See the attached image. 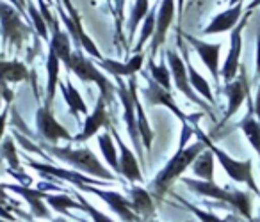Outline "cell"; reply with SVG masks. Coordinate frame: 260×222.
<instances>
[{
	"mask_svg": "<svg viewBox=\"0 0 260 222\" xmlns=\"http://www.w3.org/2000/svg\"><path fill=\"white\" fill-rule=\"evenodd\" d=\"M150 222H159V220H153V218H152V220H150Z\"/></svg>",
	"mask_w": 260,
	"mask_h": 222,
	"instance_id": "53",
	"label": "cell"
},
{
	"mask_svg": "<svg viewBox=\"0 0 260 222\" xmlns=\"http://www.w3.org/2000/svg\"><path fill=\"white\" fill-rule=\"evenodd\" d=\"M175 16H177V0H162L155 20V34H153L152 43H150V54L152 55H155L164 45Z\"/></svg>",
	"mask_w": 260,
	"mask_h": 222,
	"instance_id": "11",
	"label": "cell"
},
{
	"mask_svg": "<svg viewBox=\"0 0 260 222\" xmlns=\"http://www.w3.org/2000/svg\"><path fill=\"white\" fill-rule=\"evenodd\" d=\"M62 6H64L66 13H68V16L73 20V23H75V30H77V40H79V47L84 48V52H87V54L91 55V57L98 59V61H102V52L96 48V45H94V41L91 40L89 36L86 34V30H84L82 27V22H80V15L79 11H77L75 8H73V4L70 2V0H61Z\"/></svg>",
	"mask_w": 260,
	"mask_h": 222,
	"instance_id": "22",
	"label": "cell"
},
{
	"mask_svg": "<svg viewBox=\"0 0 260 222\" xmlns=\"http://www.w3.org/2000/svg\"><path fill=\"white\" fill-rule=\"evenodd\" d=\"M47 2H48V4H52V0H47Z\"/></svg>",
	"mask_w": 260,
	"mask_h": 222,
	"instance_id": "52",
	"label": "cell"
},
{
	"mask_svg": "<svg viewBox=\"0 0 260 222\" xmlns=\"http://www.w3.org/2000/svg\"><path fill=\"white\" fill-rule=\"evenodd\" d=\"M52 222H70V220H66V218H55V220H52Z\"/></svg>",
	"mask_w": 260,
	"mask_h": 222,
	"instance_id": "49",
	"label": "cell"
},
{
	"mask_svg": "<svg viewBox=\"0 0 260 222\" xmlns=\"http://www.w3.org/2000/svg\"><path fill=\"white\" fill-rule=\"evenodd\" d=\"M109 6L112 9V15H114L116 22V36L121 38L123 32V20H125V4L126 0H107Z\"/></svg>",
	"mask_w": 260,
	"mask_h": 222,
	"instance_id": "38",
	"label": "cell"
},
{
	"mask_svg": "<svg viewBox=\"0 0 260 222\" xmlns=\"http://www.w3.org/2000/svg\"><path fill=\"white\" fill-rule=\"evenodd\" d=\"M182 181L192 190L203 197H212L221 203H228L234 206L244 218L251 220V196L242 190H228L219 187L214 181H203V179H192V178H182Z\"/></svg>",
	"mask_w": 260,
	"mask_h": 222,
	"instance_id": "3",
	"label": "cell"
},
{
	"mask_svg": "<svg viewBox=\"0 0 260 222\" xmlns=\"http://www.w3.org/2000/svg\"><path fill=\"white\" fill-rule=\"evenodd\" d=\"M2 98H4V94H2V86H0V105H2Z\"/></svg>",
	"mask_w": 260,
	"mask_h": 222,
	"instance_id": "50",
	"label": "cell"
},
{
	"mask_svg": "<svg viewBox=\"0 0 260 222\" xmlns=\"http://www.w3.org/2000/svg\"><path fill=\"white\" fill-rule=\"evenodd\" d=\"M177 197H178V201H180V203L184 204V206L187 208L189 211H192V213H194L196 217L200 218V222H232V218H219L217 215L210 213V211H203V210H200V208H196L194 204H191V203H187V201H184L180 196H177Z\"/></svg>",
	"mask_w": 260,
	"mask_h": 222,
	"instance_id": "39",
	"label": "cell"
},
{
	"mask_svg": "<svg viewBox=\"0 0 260 222\" xmlns=\"http://www.w3.org/2000/svg\"><path fill=\"white\" fill-rule=\"evenodd\" d=\"M98 147H100L102 155H104L109 167L119 174V153H118V150H116V144H114V140H112L111 133L105 132L98 135Z\"/></svg>",
	"mask_w": 260,
	"mask_h": 222,
	"instance_id": "31",
	"label": "cell"
},
{
	"mask_svg": "<svg viewBox=\"0 0 260 222\" xmlns=\"http://www.w3.org/2000/svg\"><path fill=\"white\" fill-rule=\"evenodd\" d=\"M256 79L260 80V36H256Z\"/></svg>",
	"mask_w": 260,
	"mask_h": 222,
	"instance_id": "43",
	"label": "cell"
},
{
	"mask_svg": "<svg viewBox=\"0 0 260 222\" xmlns=\"http://www.w3.org/2000/svg\"><path fill=\"white\" fill-rule=\"evenodd\" d=\"M185 40L192 45V48L196 50V54L200 55L202 62L207 66V69L212 75L214 82H219L221 69H219V52H221V43H207L194 36H185Z\"/></svg>",
	"mask_w": 260,
	"mask_h": 222,
	"instance_id": "14",
	"label": "cell"
},
{
	"mask_svg": "<svg viewBox=\"0 0 260 222\" xmlns=\"http://www.w3.org/2000/svg\"><path fill=\"white\" fill-rule=\"evenodd\" d=\"M143 96H145L146 103L152 105V107L153 105H162V107L170 108V110L180 119L182 125H184V123H189V118L178 108V105L175 103L173 96H171V91H166L164 87H160L153 79H148V87L143 91Z\"/></svg>",
	"mask_w": 260,
	"mask_h": 222,
	"instance_id": "15",
	"label": "cell"
},
{
	"mask_svg": "<svg viewBox=\"0 0 260 222\" xmlns=\"http://www.w3.org/2000/svg\"><path fill=\"white\" fill-rule=\"evenodd\" d=\"M207 150V144L202 139H198V142L191 144V146L178 147L177 153L171 157V160L164 165V169L155 176V179L152 181V189L157 196H164V194L170 190L171 183L177 178H180L184 174V171L187 167H191L192 162L200 157V153Z\"/></svg>",
	"mask_w": 260,
	"mask_h": 222,
	"instance_id": "1",
	"label": "cell"
},
{
	"mask_svg": "<svg viewBox=\"0 0 260 222\" xmlns=\"http://www.w3.org/2000/svg\"><path fill=\"white\" fill-rule=\"evenodd\" d=\"M214 153L207 147L203 153H200V157L192 162V172L196 178L203 179V181H214Z\"/></svg>",
	"mask_w": 260,
	"mask_h": 222,
	"instance_id": "30",
	"label": "cell"
},
{
	"mask_svg": "<svg viewBox=\"0 0 260 222\" xmlns=\"http://www.w3.org/2000/svg\"><path fill=\"white\" fill-rule=\"evenodd\" d=\"M0 155H2L4 160H8V164L11 169L22 171V169H20V158H18V153H16L13 137H6V139L2 140V144H0Z\"/></svg>",
	"mask_w": 260,
	"mask_h": 222,
	"instance_id": "37",
	"label": "cell"
},
{
	"mask_svg": "<svg viewBox=\"0 0 260 222\" xmlns=\"http://www.w3.org/2000/svg\"><path fill=\"white\" fill-rule=\"evenodd\" d=\"M6 190H11V192L18 194V196H22L23 199L29 203V208L30 211H32L34 217L38 218H50V211H48L47 204L43 203L45 201V196H47V192L41 189H30L29 185H2Z\"/></svg>",
	"mask_w": 260,
	"mask_h": 222,
	"instance_id": "17",
	"label": "cell"
},
{
	"mask_svg": "<svg viewBox=\"0 0 260 222\" xmlns=\"http://www.w3.org/2000/svg\"><path fill=\"white\" fill-rule=\"evenodd\" d=\"M66 69L72 73H75L84 84H96L98 86V91H100V96L104 98L107 103L112 101V96H114V86L112 82L100 71L96 69V66L86 57L80 50L77 52H72L70 55V61L66 62Z\"/></svg>",
	"mask_w": 260,
	"mask_h": 222,
	"instance_id": "5",
	"label": "cell"
},
{
	"mask_svg": "<svg viewBox=\"0 0 260 222\" xmlns=\"http://www.w3.org/2000/svg\"><path fill=\"white\" fill-rule=\"evenodd\" d=\"M0 32L6 43L15 47V50H22L30 34V27L23 23L22 13L4 0H0Z\"/></svg>",
	"mask_w": 260,
	"mask_h": 222,
	"instance_id": "6",
	"label": "cell"
},
{
	"mask_svg": "<svg viewBox=\"0 0 260 222\" xmlns=\"http://www.w3.org/2000/svg\"><path fill=\"white\" fill-rule=\"evenodd\" d=\"M105 105H107V101L102 96L98 98L96 105H94V110L89 112V116H87L86 121H84L82 132L77 137H73V142H86L91 137L96 135L98 130L107 125V110H105Z\"/></svg>",
	"mask_w": 260,
	"mask_h": 222,
	"instance_id": "18",
	"label": "cell"
},
{
	"mask_svg": "<svg viewBox=\"0 0 260 222\" xmlns=\"http://www.w3.org/2000/svg\"><path fill=\"white\" fill-rule=\"evenodd\" d=\"M178 47H180L182 54H184V61H185V66H187V73H189V82H191L192 89L196 91L198 94H202L205 98V101L209 105H216V100H214V94H212V89H210V84L200 75L198 71L194 69V66L191 64L189 61V54H187V48L182 45V40H178Z\"/></svg>",
	"mask_w": 260,
	"mask_h": 222,
	"instance_id": "24",
	"label": "cell"
},
{
	"mask_svg": "<svg viewBox=\"0 0 260 222\" xmlns=\"http://www.w3.org/2000/svg\"><path fill=\"white\" fill-rule=\"evenodd\" d=\"M112 135L114 140L118 144L119 150V174H123L130 183H143V174H141V167H139V162L136 158V153H132L130 147L125 146V142L121 140V137L118 135L116 128H112Z\"/></svg>",
	"mask_w": 260,
	"mask_h": 222,
	"instance_id": "16",
	"label": "cell"
},
{
	"mask_svg": "<svg viewBox=\"0 0 260 222\" xmlns=\"http://www.w3.org/2000/svg\"><path fill=\"white\" fill-rule=\"evenodd\" d=\"M0 222H11V220H4V218H0Z\"/></svg>",
	"mask_w": 260,
	"mask_h": 222,
	"instance_id": "51",
	"label": "cell"
},
{
	"mask_svg": "<svg viewBox=\"0 0 260 222\" xmlns=\"http://www.w3.org/2000/svg\"><path fill=\"white\" fill-rule=\"evenodd\" d=\"M18 4L22 6L23 11H27V0H18Z\"/></svg>",
	"mask_w": 260,
	"mask_h": 222,
	"instance_id": "47",
	"label": "cell"
},
{
	"mask_svg": "<svg viewBox=\"0 0 260 222\" xmlns=\"http://www.w3.org/2000/svg\"><path fill=\"white\" fill-rule=\"evenodd\" d=\"M59 89H61L62 98H64L66 105H68V108H70V114H72L73 118L79 119L80 114H84L86 118L89 116V110H87L86 101L82 100V96H80V93L77 91V87L73 86L70 80H68V82L59 84Z\"/></svg>",
	"mask_w": 260,
	"mask_h": 222,
	"instance_id": "27",
	"label": "cell"
},
{
	"mask_svg": "<svg viewBox=\"0 0 260 222\" xmlns=\"http://www.w3.org/2000/svg\"><path fill=\"white\" fill-rule=\"evenodd\" d=\"M143 62H145V54H134L128 59V62H118V61H111V59H102L100 66L102 69L109 71L111 75L123 79V77H134L139 69L143 68Z\"/></svg>",
	"mask_w": 260,
	"mask_h": 222,
	"instance_id": "21",
	"label": "cell"
},
{
	"mask_svg": "<svg viewBox=\"0 0 260 222\" xmlns=\"http://www.w3.org/2000/svg\"><path fill=\"white\" fill-rule=\"evenodd\" d=\"M155 20H157L155 18V8H153V9H150V13L146 15V18L143 20L139 40L136 41V47L132 48V52H134V54H141L143 48H145V45L153 38V34H155Z\"/></svg>",
	"mask_w": 260,
	"mask_h": 222,
	"instance_id": "33",
	"label": "cell"
},
{
	"mask_svg": "<svg viewBox=\"0 0 260 222\" xmlns=\"http://www.w3.org/2000/svg\"><path fill=\"white\" fill-rule=\"evenodd\" d=\"M8 116H9V103L4 107V110L0 112V144H2V140H4L6 126H8Z\"/></svg>",
	"mask_w": 260,
	"mask_h": 222,
	"instance_id": "41",
	"label": "cell"
},
{
	"mask_svg": "<svg viewBox=\"0 0 260 222\" xmlns=\"http://www.w3.org/2000/svg\"><path fill=\"white\" fill-rule=\"evenodd\" d=\"M9 2H11V4H13V6H15V8H16V9H18V11H20V13H22V15H23V13H25V11H23V9H22V6H20V4H18V0H9Z\"/></svg>",
	"mask_w": 260,
	"mask_h": 222,
	"instance_id": "46",
	"label": "cell"
},
{
	"mask_svg": "<svg viewBox=\"0 0 260 222\" xmlns=\"http://www.w3.org/2000/svg\"><path fill=\"white\" fill-rule=\"evenodd\" d=\"M239 128L244 132L246 139L249 140L251 147L256 151V155L260 157V123L256 121L255 112H253V103H249L248 114L242 118V121L239 123Z\"/></svg>",
	"mask_w": 260,
	"mask_h": 222,
	"instance_id": "29",
	"label": "cell"
},
{
	"mask_svg": "<svg viewBox=\"0 0 260 222\" xmlns=\"http://www.w3.org/2000/svg\"><path fill=\"white\" fill-rule=\"evenodd\" d=\"M148 68H150V73H152V79L155 80L160 87H164L166 91H171V71L166 66V61L162 59L159 66H155L152 61H150Z\"/></svg>",
	"mask_w": 260,
	"mask_h": 222,
	"instance_id": "36",
	"label": "cell"
},
{
	"mask_svg": "<svg viewBox=\"0 0 260 222\" xmlns=\"http://www.w3.org/2000/svg\"><path fill=\"white\" fill-rule=\"evenodd\" d=\"M224 94H226V98H228V107H226V112H224V118H223V121H221V125L226 123L228 119L241 108V105L244 103L246 98H249V84H248L246 71L242 66H241V69H239V79L232 80V82H228L226 86H224Z\"/></svg>",
	"mask_w": 260,
	"mask_h": 222,
	"instance_id": "13",
	"label": "cell"
},
{
	"mask_svg": "<svg viewBox=\"0 0 260 222\" xmlns=\"http://www.w3.org/2000/svg\"><path fill=\"white\" fill-rule=\"evenodd\" d=\"M118 94H119V100H121L123 110H125L123 112V118H125L130 140H132V144H134L136 155L139 157L141 165H143L145 160H143V142H141V135H139V128H138V116H136V101H134L132 93H130L128 86L123 84L121 79L118 80Z\"/></svg>",
	"mask_w": 260,
	"mask_h": 222,
	"instance_id": "9",
	"label": "cell"
},
{
	"mask_svg": "<svg viewBox=\"0 0 260 222\" xmlns=\"http://www.w3.org/2000/svg\"><path fill=\"white\" fill-rule=\"evenodd\" d=\"M77 196V199H79V203H80V206H82V210L86 211L87 215H89L91 218H93V222H114L111 217H107L105 213H102L100 210H96V208L93 206V204L89 203L87 199H84L80 194H75Z\"/></svg>",
	"mask_w": 260,
	"mask_h": 222,
	"instance_id": "40",
	"label": "cell"
},
{
	"mask_svg": "<svg viewBox=\"0 0 260 222\" xmlns=\"http://www.w3.org/2000/svg\"><path fill=\"white\" fill-rule=\"evenodd\" d=\"M128 89L134 96V101H136V116H138V128H139V135H141V142H143V147L146 151L152 150V142H153V130L148 123V118H146V112L143 108L141 101H139V96H138V82H136L134 77H130L128 80Z\"/></svg>",
	"mask_w": 260,
	"mask_h": 222,
	"instance_id": "20",
	"label": "cell"
},
{
	"mask_svg": "<svg viewBox=\"0 0 260 222\" xmlns=\"http://www.w3.org/2000/svg\"><path fill=\"white\" fill-rule=\"evenodd\" d=\"M45 201L50 208H54L57 213L62 215H68L70 213V208H75V210H82L79 201H73L70 196L66 194H47L45 196Z\"/></svg>",
	"mask_w": 260,
	"mask_h": 222,
	"instance_id": "34",
	"label": "cell"
},
{
	"mask_svg": "<svg viewBox=\"0 0 260 222\" xmlns=\"http://www.w3.org/2000/svg\"><path fill=\"white\" fill-rule=\"evenodd\" d=\"M150 9H152L150 8V0H136L134 2V8H132V13H130V18H128V41L134 40L139 23L146 18Z\"/></svg>",
	"mask_w": 260,
	"mask_h": 222,
	"instance_id": "32",
	"label": "cell"
},
{
	"mask_svg": "<svg viewBox=\"0 0 260 222\" xmlns=\"http://www.w3.org/2000/svg\"><path fill=\"white\" fill-rule=\"evenodd\" d=\"M36 126L38 133L43 137L47 142L54 144L57 140H73L70 132L52 116L48 107H40L36 112Z\"/></svg>",
	"mask_w": 260,
	"mask_h": 222,
	"instance_id": "12",
	"label": "cell"
},
{
	"mask_svg": "<svg viewBox=\"0 0 260 222\" xmlns=\"http://www.w3.org/2000/svg\"><path fill=\"white\" fill-rule=\"evenodd\" d=\"M27 79H29V71L23 62L0 59V86L2 87H8V84L23 82Z\"/></svg>",
	"mask_w": 260,
	"mask_h": 222,
	"instance_id": "26",
	"label": "cell"
},
{
	"mask_svg": "<svg viewBox=\"0 0 260 222\" xmlns=\"http://www.w3.org/2000/svg\"><path fill=\"white\" fill-rule=\"evenodd\" d=\"M130 204H132V210L136 211L141 220L150 222L155 215V204H153V197L150 196V192L141 187H132L130 189Z\"/></svg>",
	"mask_w": 260,
	"mask_h": 222,
	"instance_id": "23",
	"label": "cell"
},
{
	"mask_svg": "<svg viewBox=\"0 0 260 222\" xmlns=\"http://www.w3.org/2000/svg\"><path fill=\"white\" fill-rule=\"evenodd\" d=\"M260 6V0H251L248 6V11H253V9H256Z\"/></svg>",
	"mask_w": 260,
	"mask_h": 222,
	"instance_id": "45",
	"label": "cell"
},
{
	"mask_svg": "<svg viewBox=\"0 0 260 222\" xmlns=\"http://www.w3.org/2000/svg\"><path fill=\"white\" fill-rule=\"evenodd\" d=\"M50 32L52 38L48 41V48H52L57 54V57L62 61V64H66L70 61V55H72V38L61 29L59 22H55L50 27Z\"/></svg>",
	"mask_w": 260,
	"mask_h": 222,
	"instance_id": "25",
	"label": "cell"
},
{
	"mask_svg": "<svg viewBox=\"0 0 260 222\" xmlns=\"http://www.w3.org/2000/svg\"><path fill=\"white\" fill-rule=\"evenodd\" d=\"M61 64L62 61L57 57L52 48H48V55H47V75H48V82H47V101H45V107L50 108L52 101L55 98V89L59 86V71H61Z\"/></svg>",
	"mask_w": 260,
	"mask_h": 222,
	"instance_id": "28",
	"label": "cell"
},
{
	"mask_svg": "<svg viewBox=\"0 0 260 222\" xmlns=\"http://www.w3.org/2000/svg\"><path fill=\"white\" fill-rule=\"evenodd\" d=\"M196 135H198V139H202L203 142L207 144V147L212 151L214 157H216L217 162L221 164V167L224 169V172L230 176V179H234L235 183H244V185H248V189L251 190L253 194L260 196V190L255 183V178H253V160L251 158H248V160H235V158H232L226 151L214 146V144L210 142L209 137H207L200 128H196Z\"/></svg>",
	"mask_w": 260,
	"mask_h": 222,
	"instance_id": "4",
	"label": "cell"
},
{
	"mask_svg": "<svg viewBox=\"0 0 260 222\" xmlns=\"http://www.w3.org/2000/svg\"><path fill=\"white\" fill-rule=\"evenodd\" d=\"M177 15H178V22L184 16V0H177Z\"/></svg>",
	"mask_w": 260,
	"mask_h": 222,
	"instance_id": "44",
	"label": "cell"
},
{
	"mask_svg": "<svg viewBox=\"0 0 260 222\" xmlns=\"http://www.w3.org/2000/svg\"><path fill=\"white\" fill-rule=\"evenodd\" d=\"M166 59H168V62H170V71H171V77H173L175 87H177L182 94H185V98H189L192 103H196L198 107H202V108H205L207 112H210V105L198 96V93L192 89L191 82H189L187 66H185L184 59H182L175 50H168Z\"/></svg>",
	"mask_w": 260,
	"mask_h": 222,
	"instance_id": "7",
	"label": "cell"
},
{
	"mask_svg": "<svg viewBox=\"0 0 260 222\" xmlns=\"http://www.w3.org/2000/svg\"><path fill=\"white\" fill-rule=\"evenodd\" d=\"M253 112H255V118H256V121L260 123V84H258V89H256L255 101H253Z\"/></svg>",
	"mask_w": 260,
	"mask_h": 222,
	"instance_id": "42",
	"label": "cell"
},
{
	"mask_svg": "<svg viewBox=\"0 0 260 222\" xmlns=\"http://www.w3.org/2000/svg\"><path fill=\"white\" fill-rule=\"evenodd\" d=\"M43 147L48 150V153H52L55 158L73 165V167L79 172H82V174L102 179V181H114V174L98 160L96 155L87 146L73 150V147H57V146H47V144H45Z\"/></svg>",
	"mask_w": 260,
	"mask_h": 222,
	"instance_id": "2",
	"label": "cell"
},
{
	"mask_svg": "<svg viewBox=\"0 0 260 222\" xmlns=\"http://www.w3.org/2000/svg\"><path fill=\"white\" fill-rule=\"evenodd\" d=\"M242 15H244V13H242V2H239V4H235V6H230L226 11L219 13V15H217L216 18L203 29V34H205V36H210V34L228 32V30L232 32L234 27L241 22Z\"/></svg>",
	"mask_w": 260,
	"mask_h": 222,
	"instance_id": "19",
	"label": "cell"
},
{
	"mask_svg": "<svg viewBox=\"0 0 260 222\" xmlns=\"http://www.w3.org/2000/svg\"><path fill=\"white\" fill-rule=\"evenodd\" d=\"M82 192H89L94 196L100 197L104 203H107V206L121 218L123 222H141V218L136 215V211L132 210V204L126 197H123L119 192H112V190H104V189H96L94 185H84Z\"/></svg>",
	"mask_w": 260,
	"mask_h": 222,
	"instance_id": "10",
	"label": "cell"
},
{
	"mask_svg": "<svg viewBox=\"0 0 260 222\" xmlns=\"http://www.w3.org/2000/svg\"><path fill=\"white\" fill-rule=\"evenodd\" d=\"M27 11H29V16L32 20V27L36 29V32L43 38L45 41H50V34H48V25L45 22L43 15H41L40 9L34 6L32 0H27Z\"/></svg>",
	"mask_w": 260,
	"mask_h": 222,
	"instance_id": "35",
	"label": "cell"
},
{
	"mask_svg": "<svg viewBox=\"0 0 260 222\" xmlns=\"http://www.w3.org/2000/svg\"><path fill=\"white\" fill-rule=\"evenodd\" d=\"M226 2L230 6H235V4H239V2H242V0H226Z\"/></svg>",
	"mask_w": 260,
	"mask_h": 222,
	"instance_id": "48",
	"label": "cell"
},
{
	"mask_svg": "<svg viewBox=\"0 0 260 222\" xmlns=\"http://www.w3.org/2000/svg\"><path fill=\"white\" fill-rule=\"evenodd\" d=\"M253 11H246L242 15L241 22L234 27V30L230 32V52L226 55L223 68H221V79L224 80V84L232 82L237 77L239 69H241V54H242V30H244L246 23H248L249 16Z\"/></svg>",
	"mask_w": 260,
	"mask_h": 222,
	"instance_id": "8",
	"label": "cell"
}]
</instances>
